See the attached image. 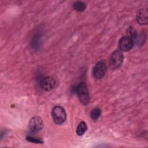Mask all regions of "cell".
Returning <instances> with one entry per match:
<instances>
[{
    "label": "cell",
    "mask_w": 148,
    "mask_h": 148,
    "mask_svg": "<svg viewBox=\"0 0 148 148\" xmlns=\"http://www.w3.org/2000/svg\"><path fill=\"white\" fill-rule=\"evenodd\" d=\"M75 91L79 97L80 102L83 105H86L89 103L90 95L87 87L85 83H80L75 88Z\"/></svg>",
    "instance_id": "obj_1"
},
{
    "label": "cell",
    "mask_w": 148,
    "mask_h": 148,
    "mask_svg": "<svg viewBox=\"0 0 148 148\" xmlns=\"http://www.w3.org/2000/svg\"><path fill=\"white\" fill-rule=\"evenodd\" d=\"M26 139L29 141V142H32V143H42L43 142L42 139H39V138H35V137H32V136H27L26 138Z\"/></svg>",
    "instance_id": "obj_13"
},
{
    "label": "cell",
    "mask_w": 148,
    "mask_h": 148,
    "mask_svg": "<svg viewBox=\"0 0 148 148\" xmlns=\"http://www.w3.org/2000/svg\"><path fill=\"white\" fill-rule=\"evenodd\" d=\"M107 66L103 61H99L95 64L92 68V75L96 79L102 78L106 74Z\"/></svg>",
    "instance_id": "obj_4"
},
{
    "label": "cell",
    "mask_w": 148,
    "mask_h": 148,
    "mask_svg": "<svg viewBox=\"0 0 148 148\" xmlns=\"http://www.w3.org/2000/svg\"><path fill=\"white\" fill-rule=\"evenodd\" d=\"M127 36L132 39L133 40L136 39L138 37V34L136 30L133 27H129L127 29Z\"/></svg>",
    "instance_id": "obj_11"
},
{
    "label": "cell",
    "mask_w": 148,
    "mask_h": 148,
    "mask_svg": "<svg viewBox=\"0 0 148 148\" xmlns=\"http://www.w3.org/2000/svg\"><path fill=\"white\" fill-rule=\"evenodd\" d=\"M101 109L99 108L96 107L91 110L90 113V116L92 120L95 121L99 119V117L101 116Z\"/></svg>",
    "instance_id": "obj_12"
},
{
    "label": "cell",
    "mask_w": 148,
    "mask_h": 148,
    "mask_svg": "<svg viewBox=\"0 0 148 148\" xmlns=\"http://www.w3.org/2000/svg\"><path fill=\"white\" fill-rule=\"evenodd\" d=\"M73 8L77 12H83L86 8V4L82 1H76L73 3Z\"/></svg>",
    "instance_id": "obj_10"
},
{
    "label": "cell",
    "mask_w": 148,
    "mask_h": 148,
    "mask_svg": "<svg viewBox=\"0 0 148 148\" xmlns=\"http://www.w3.org/2000/svg\"><path fill=\"white\" fill-rule=\"evenodd\" d=\"M39 85L40 88L46 91L52 90L56 86V80L51 76H46L42 78Z\"/></svg>",
    "instance_id": "obj_5"
},
{
    "label": "cell",
    "mask_w": 148,
    "mask_h": 148,
    "mask_svg": "<svg viewBox=\"0 0 148 148\" xmlns=\"http://www.w3.org/2000/svg\"><path fill=\"white\" fill-rule=\"evenodd\" d=\"M54 122L57 124H62L66 120V114L65 109L60 106H54L51 111Z\"/></svg>",
    "instance_id": "obj_2"
},
{
    "label": "cell",
    "mask_w": 148,
    "mask_h": 148,
    "mask_svg": "<svg viewBox=\"0 0 148 148\" xmlns=\"http://www.w3.org/2000/svg\"><path fill=\"white\" fill-rule=\"evenodd\" d=\"M134 42L127 36H123L119 40V46L120 50L123 51H128L130 50L134 46Z\"/></svg>",
    "instance_id": "obj_7"
},
{
    "label": "cell",
    "mask_w": 148,
    "mask_h": 148,
    "mask_svg": "<svg viewBox=\"0 0 148 148\" xmlns=\"http://www.w3.org/2000/svg\"><path fill=\"white\" fill-rule=\"evenodd\" d=\"M124 60V56L122 52L119 50L114 51L110 57L109 65L110 68L113 69L119 68L121 66Z\"/></svg>",
    "instance_id": "obj_3"
},
{
    "label": "cell",
    "mask_w": 148,
    "mask_h": 148,
    "mask_svg": "<svg viewBox=\"0 0 148 148\" xmlns=\"http://www.w3.org/2000/svg\"><path fill=\"white\" fill-rule=\"evenodd\" d=\"M136 21L140 25H146L147 24V10L146 9H142L138 11L136 13Z\"/></svg>",
    "instance_id": "obj_8"
},
{
    "label": "cell",
    "mask_w": 148,
    "mask_h": 148,
    "mask_svg": "<svg viewBox=\"0 0 148 148\" xmlns=\"http://www.w3.org/2000/svg\"><path fill=\"white\" fill-rule=\"evenodd\" d=\"M44 124L42 119L38 116L33 117L29 122V128L32 132H36L42 130Z\"/></svg>",
    "instance_id": "obj_6"
},
{
    "label": "cell",
    "mask_w": 148,
    "mask_h": 148,
    "mask_svg": "<svg viewBox=\"0 0 148 148\" xmlns=\"http://www.w3.org/2000/svg\"><path fill=\"white\" fill-rule=\"evenodd\" d=\"M87 130V126L84 121H81L76 128V134L78 136L83 135Z\"/></svg>",
    "instance_id": "obj_9"
}]
</instances>
